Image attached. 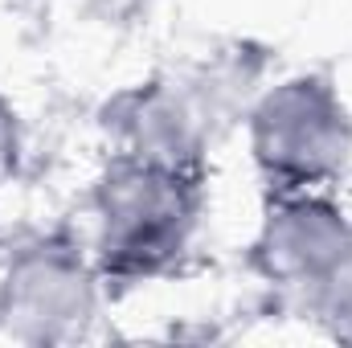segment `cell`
<instances>
[{"mask_svg":"<svg viewBox=\"0 0 352 348\" xmlns=\"http://www.w3.org/2000/svg\"><path fill=\"white\" fill-rule=\"evenodd\" d=\"M16 156H21V140H16V115H12V107L0 98V184L16 173Z\"/></svg>","mask_w":352,"mask_h":348,"instance_id":"obj_6","label":"cell"},{"mask_svg":"<svg viewBox=\"0 0 352 348\" xmlns=\"http://www.w3.org/2000/svg\"><path fill=\"white\" fill-rule=\"evenodd\" d=\"M144 4L148 0H87V8L98 21H107V25H127L131 17H140Z\"/></svg>","mask_w":352,"mask_h":348,"instance_id":"obj_7","label":"cell"},{"mask_svg":"<svg viewBox=\"0 0 352 348\" xmlns=\"http://www.w3.org/2000/svg\"><path fill=\"white\" fill-rule=\"evenodd\" d=\"M98 262L115 279H148L180 259L197 226V176L119 156L94 193Z\"/></svg>","mask_w":352,"mask_h":348,"instance_id":"obj_1","label":"cell"},{"mask_svg":"<svg viewBox=\"0 0 352 348\" xmlns=\"http://www.w3.org/2000/svg\"><path fill=\"white\" fill-rule=\"evenodd\" d=\"M111 123L123 140L127 152L119 156H135L148 164H164L176 173H197L201 152H205V115L192 102L188 90H173L164 83L140 87L123 94L111 107Z\"/></svg>","mask_w":352,"mask_h":348,"instance_id":"obj_4","label":"cell"},{"mask_svg":"<svg viewBox=\"0 0 352 348\" xmlns=\"http://www.w3.org/2000/svg\"><path fill=\"white\" fill-rule=\"evenodd\" d=\"M254 160L283 193H307L352 156V119L328 78L299 74L266 90L250 111Z\"/></svg>","mask_w":352,"mask_h":348,"instance_id":"obj_2","label":"cell"},{"mask_svg":"<svg viewBox=\"0 0 352 348\" xmlns=\"http://www.w3.org/2000/svg\"><path fill=\"white\" fill-rule=\"evenodd\" d=\"M4 316L37 324V336H62L66 324L90 316V274L66 246H37L12 262L4 283Z\"/></svg>","mask_w":352,"mask_h":348,"instance_id":"obj_5","label":"cell"},{"mask_svg":"<svg viewBox=\"0 0 352 348\" xmlns=\"http://www.w3.org/2000/svg\"><path fill=\"white\" fill-rule=\"evenodd\" d=\"M352 230L344 217L307 193H283L258 234V266L278 283H320L349 250Z\"/></svg>","mask_w":352,"mask_h":348,"instance_id":"obj_3","label":"cell"}]
</instances>
